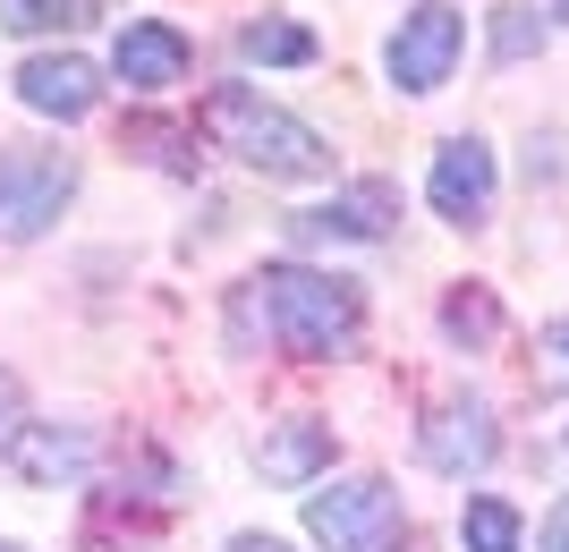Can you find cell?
Here are the masks:
<instances>
[{
    "label": "cell",
    "mask_w": 569,
    "mask_h": 552,
    "mask_svg": "<svg viewBox=\"0 0 569 552\" xmlns=\"http://www.w3.org/2000/svg\"><path fill=\"white\" fill-rule=\"evenodd\" d=\"M196 128H204L221 153H238L247 170H263V179H323V170H332V144L315 137L307 120L272 111L263 94H247V86H213L204 111H196Z\"/></svg>",
    "instance_id": "1"
},
{
    "label": "cell",
    "mask_w": 569,
    "mask_h": 552,
    "mask_svg": "<svg viewBox=\"0 0 569 552\" xmlns=\"http://www.w3.org/2000/svg\"><path fill=\"white\" fill-rule=\"evenodd\" d=\"M263 307H272V340L289 358H349L357 349V289L307 264H263L256 272Z\"/></svg>",
    "instance_id": "2"
},
{
    "label": "cell",
    "mask_w": 569,
    "mask_h": 552,
    "mask_svg": "<svg viewBox=\"0 0 569 552\" xmlns=\"http://www.w3.org/2000/svg\"><path fill=\"white\" fill-rule=\"evenodd\" d=\"M307 535L323 552H391L400 544V493L382 476H349L307 502Z\"/></svg>",
    "instance_id": "3"
},
{
    "label": "cell",
    "mask_w": 569,
    "mask_h": 552,
    "mask_svg": "<svg viewBox=\"0 0 569 552\" xmlns=\"http://www.w3.org/2000/svg\"><path fill=\"white\" fill-rule=\"evenodd\" d=\"M69 195H77V162L69 153L0 144V239H43Z\"/></svg>",
    "instance_id": "4"
},
{
    "label": "cell",
    "mask_w": 569,
    "mask_h": 552,
    "mask_svg": "<svg viewBox=\"0 0 569 552\" xmlns=\"http://www.w3.org/2000/svg\"><path fill=\"white\" fill-rule=\"evenodd\" d=\"M459 43H468V26H459V9H417V18L391 34V77H400V94H433L442 77H451Z\"/></svg>",
    "instance_id": "5"
},
{
    "label": "cell",
    "mask_w": 569,
    "mask_h": 552,
    "mask_svg": "<svg viewBox=\"0 0 569 552\" xmlns=\"http://www.w3.org/2000/svg\"><path fill=\"white\" fill-rule=\"evenodd\" d=\"M417 451H426V468H442V476H468V468H485V459L501 451L493 409H485V400H442V409L426 416V433H417Z\"/></svg>",
    "instance_id": "6"
},
{
    "label": "cell",
    "mask_w": 569,
    "mask_h": 552,
    "mask_svg": "<svg viewBox=\"0 0 569 552\" xmlns=\"http://www.w3.org/2000/svg\"><path fill=\"white\" fill-rule=\"evenodd\" d=\"M111 69L128 94H170L179 77H188V34L162 18H137V26H119V43H111Z\"/></svg>",
    "instance_id": "7"
},
{
    "label": "cell",
    "mask_w": 569,
    "mask_h": 552,
    "mask_svg": "<svg viewBox=\"0 0 569 552\" xmlns=\"http://www.w3.org/2000/svg\"><path fill=\"white\" fill-rule=\"evenodd\" d=\"M0 459H9V476H26V484H77L94 468V442H86V425H9Z\"/></svg>",
    "instance_id": "8"
},
{
    "label": "cell",
    "mask_w": 569,
    "mask_h": 552,
    "mask_svg": "<svg viewBox=\"0 0 569 552\" xmlns=\"http://www.w3.org/2000/svg\"><path fill=\"white\" fill-rule=\"evenodd\" d=\"M94 60H77V51H34L18 69V102L26 111H43V120H86L94 111Z\"/></svg>",
    "instance_id": "9"
},
{
    "label": "cell",
    "mask_w": 569,
    "mask_h": 552,
    "mask_svg": "<svg viewBox=\"0 0 569 552\" xmlns=\"http://www.w3.org/2000/svg\"><path fill=\"white\" fill-rule=\"evenodd\" d=\"M426 195H433V213H442V221H476L485 204H493V153H485L476 137H451L442 153H433Z\"/></svg>",
    "instance_id": "10"
},
{
    "label": "cell",
    "mask_w": 569,
    "mask_h": 552,
    "mask_svg": "<svg viewBox=\"0 0 569 552\" xmlns=\"http://www.w3.org/2000/svg\"><path fill=\"white\" fill-rule=\"evenodd\" d=\"M391 221H400V188L391 179H357L323 213H298V239H382Z\"/></svg>",
    "instance_id": "11"
},
{
    "label": "cell",
    "mask_w": 569,
    "mask_h": 552,
    "mask_svg": "<svg viewBox=\"0 0 569 552\" xmlns=\"http://www.w3.org/2000/svg\"><path fill=\"white\" fill-rule=\"evenodd\" d=\"M256 468L272 484H307V476H323V468H332V425H307V416H298V425H272L256 442Z\"/></svg>",
    "instance_id": "12"
},
{
    "label": "cell",
    "mask_w": 569,
    "mask_h": 552,
    "mask_svg": "<svg viewBox=\"0 0 569 552\" xmlns=\"http://www.w3.org/2000/svg\"><path fill=\"white\" fill-rule=\"evenodd\" d=\"M238 51H247V60H272V69H307L315 34H307V26H281V18H256L247 34H238Z\"/></svg>",
    "instance_id": "13"
},
{
    "label": "cell",
    "mask_w": 569,
    "mask_h": 552,
    "mask_svg": "<svg viewBox=\"0 0 569 552\" xmlns=\"http://www.w3.org/2000/svg\"><path fill=\"white\" fill-rule=\"evenodd\" d=\"M459 535H468V552H519V510L501 502V493H476Z\"/></svg>",
    "instance_id": "14"
},
{
    "label": "cell",
    "mask_w": 569,
    "mask_h": 552,
    "mask_svg": "<svg viewBox=\"0 0 569 552\" xmlns=\"http://www.w3.org/2000/svg\"><path fill=\"white\" fill-rule=\"evenodd\" d=\"M94 18V0H0V26H18V34H51V26H86Z\"/></svg>",
    "instance_id": "15"
},
{
    "label": "cell",
    "mask_w": 569,
    "mask_h": 552,
    "mask_svg": "<svg viewBox=\"0 0 569 552\" xmlns=\"http://www.w3.org/2000/svg\"><path fill=\"white\" fill-rule=\"evenodd\" d=\"M442 323H451V340H493L501 307H493V298H485V289H459L451 307H442Z\"/></svg>",
    "instance_id": "16"
},
{
    "label": "cell",
    "mask_w": 569,
    "mask_h": 552,
    "mask_svg": "<svg viewBox=\"0 0 569 552\" xmlns=\"http://www.w3.org/2000/svg\"><path fill=\"white\" fill-rule=\"evenodd\" d=\"M536 43H545L536 9H493V51H501V60H527Z\"/></svg>",
    "instance_id": "17"
},
{
    "label": "cell",
    "mask_w": 569,
    "mask_h": 552,
    "mask_svg": "<svg viewBox=\"0 0 569 552\" xmlns=\"http://www.w3.org/2000/svg\"><path fill=\"white\" fill-rule=\"evenodd\" d=\"M536 544H545V552H569V493L552 502V519H545V535H536Z\"/></svg>",
    "instance_id": "18"
},
{
    "label": "cell",
    "mask_w": 569,
    "mask_h": 552,
    "mask_svg": "<svg viewBox=\"0 0 569 552\" xmlns=\"http://www.w3.org/2000/svg\"><path fill=\"white\" fill-rule=\"evenodd\" d=\"M230 552H289L281 535H230Z\"/></svg>",
    "instance_id": "19"
},
{
    "label": "cell",
    "mask_w": 569,
    "mask_h": 552,
    "mask_svg": "<svg viewBox=\"0 0 569 552\" xmlns=\"http://www.w3.org/2000/svg\"><path fill=\"white\" fill-rule=\"evenodd\" d=\"M552 358H561V374H569V323H552Z\"/></svg>",
    "instance_id": "20"
},
{
    "label": "cell",
    "mask_w": 569,
    "mask_h": 552,
    "mask_svg": "<svg viewBox=\"0 0 569 552\" xmlns=\"http://www.w3.org/2000/svg\"><path fill=\"white\" fill-rule=\"evenodd\" d=\"M9 409H18V383H9V374H0V425H9Z\"/></svg>",
    "instance_id": "21"
},
{
    "label": "cell",
    "mask_w": 569,
    "mask_h": 552,
    "mask_svg": "<svg viewBox=\"0 0 569 552\" xmlns=\"http://www.w3.org/2000/svg\"><path fill=\"white\" fill-rule=\"evenodd\" d=\"M0 552H18V544H0Z\"/></svg>",
    "instance_id": "22"
}]
</instances>
